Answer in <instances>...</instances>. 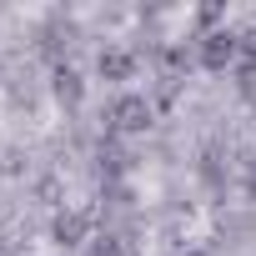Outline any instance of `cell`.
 Listing matches in <instances>:
<instances>
[{
  "mask_svg": "<svg viewBox=\"0 0 256 256\" xmlns=\"http://www.w3.org/2000/svg\"><path fill=\"white\" fill-rule=\"evenodd\" d=\"M151 120H156V106L146 90H116L106 100V131L110 136H141V131H151Z\"/></svg>",
  "mask_w": 256,
  "mask_h": 256,
  "instance_id": "obj_1",
  "label": "cell"
},
{
  "mask_svg": "<svg viewBox=\"0 0 256 256\" xmlns=\"http://www.w3.org/2000/svg\"><path fill=\"white\" fill-rule=\"evenodd\" d=\"M191 50H196V66H201V70H211V76H221V70L241 66V36H236V26L201 30V36L191 40Z\"/></svg>",
  "mask_w": 256,
  "mask_h": 256,
  "instance_id": "obj_2",
  "label": "cell"
},
{
  "mask_svg": "<svg viewBox=\"0 0 256 256\" xmlns=\"http://www.w3.org/2000/svg\"><path fill=\"white\" fill-rule=\"evenodd\" d=\"M96 70H100V80H131L136 76V50H126L120 40H106L100 46V56H96Z\"/></svg>",
  "mask_w": 256,
  "mask_h": 256,
  "instance_id": "obj_3",
  "label": "cell"
},
{
  "mask_svg": "<svg viewBox=\"0 0 256 256\" xmlns=\"http://www.w3.org/2000/svg\"><path fill=\"white\" fill-rule=\"evenodd\" d=\"M50 236H56L60 246H80V241L90 236V216H86L80 206H60L56 221H50Z\"/></svg>",
  "mask_w": 256,
  "mask_h": 256,
  "instance_id": "obj_4",
  "label": "cell"
},
{
  "mask_svg": "<svg viewBox=\"0 0 256 256\" xmlns=\"http://www.w3.org/2000/svg\"><path fill=\"white\" fill-rule=\"evenodd\" d=\"M50 96H56L66 110H76L80 96H86V86H80V76H76L70 66H56V70H50Z\"/></svg>",
  "mask_w": 256,
  "mask_h": 256,
  "instance_id": "obj_5",
  "label": "cell"
},
{
  "mask_svg": "<svg viewBox=\"0 0 256 256\" xmlns=\"http://www.w3.org/2000/svg\"><path fill=\"white\" fill-rule=\"evenodd\" d=\"M181 256H211V251H201V246H191V251H181Z\"/></svg>",
  "mask_w": 256,
  "mask_h": 256,
  "instance_id": "obj_6",
  "label": "cell"
}]
</instances>
